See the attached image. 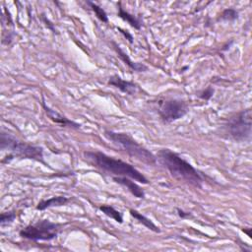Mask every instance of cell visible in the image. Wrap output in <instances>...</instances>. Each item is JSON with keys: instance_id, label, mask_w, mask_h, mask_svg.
I'll use <instances>...</instances> for the list:
<instances>
[{"instance_id": "obj_1", "label": "cell", "mask_w": 252, "mask_h": 252, "mask_svg": "<svg viewBox=\"0 0 252 252\" xmlns=\"http://www.w3.org/2000/svg\"><path fill=\"white\" fill-rule=\"evenodd\" d=\"M86 160L99 170L113 174L115 177H124L133 180L134 182L148 184L149 181L135 167L121 160H116L106 155L100 151H86L84 152Z\"/></svg>"}, {"instance_id": "obj_2", "label": "cell", "mask_w": 252, "mask_h": 252, "mask_svg": "<svg viewBox=\"0 0 252 252\" xmlns=\"http://www.w3.org/2000/svg\"><path fill=\"white\" fill-rule=\"evenodd\" d=\"M159 159L172 177L178 181L185 182L196 187H200L204 182L203 176L195 167L170 149H162L159 152Z\"/></svg>"}, {"instance_id": "obj_3", "label": "cell", "mask_w": 252, "mask_h": 252, "mask_svg": "<svg viewBox=\"0 0 252 252\" xmlns=\"http://www.w3.org/2000/svg\"><path fill=\"white\" fill-rule=\"evenodd\" d=\"M105 137L113 142L115 145L122 149L124 152H126L130 157L149 165L156 164V156L152 154L148 149L143 147L141 144H139L137 141H135L128 134L106 130Z\"/></svg>"}, {"instance_id": "obj_4", "label": "cell", "mask_w": 252, "mask_h": 252, "mask_svg": "<svg viewBox=\"0 0 252 252\" xmlns=\"http://www.w3.org/2000/svg\"><path fill=\"white\" fill-rule=\"evenodd\" d=\"M1 150L10 151L11 155H9L8 161H10L13 158H21V159H32L42 162L44 161V152L43 148L30 145L28 143L22 142L11 136L9 133H1Z\"/></svg>"}, {"instance_id": "obj_5", "label": "cell", "mask_w": 252, "mask_h": 252, "mask_svg": "<svg viewBox=\"0 0 252 252\" xmlns=\"http://www.w3.org/2000/svg\"><path fill=\"white\" fill-rule=\"evenodd\" d=\"M228 132L231 139L236 142H248L251 138L252 114L247 109L233 115L228 123Z\"/></svg>"}, {"instance_id": "obj_6", "label": "cell", "mask_w": 252, "mask_h": 252, "mask_svg": "<svg viewBox=\"0 0 252 252\" xmlns=\"http://www.w3.org/2000/svg\"><path fill=\"white\" fill-rule=\"evenodd\" d=\"M60 229L58 224L48 220H42L36 224L29 225L20 230V236L34 241H48L54 239Z\"/></svg>"}, {"instance_id": "obj_7", "label": "cell", "mask_w": 252, "mask_h": 252, "mask_svg": "<svg viewBox=\"0 0 252 252\" xmlns=\"http://www.w3.org/2000/svg\"><path fill=\"white\" fill-rule=\"evenodd\" d=\"M159 105L160 116L164 122L167 123L181 119L188 112L187 104L182 100H164L160 102Z\"/></svg>"}, {"instance_id": "obj_8", "label": "cell", "mask_w": 252, "mask_h": 252, "mask_svg": "<svg viewBox=\"0 0 252 252\" xmlns=\"http://www.w3.org/2000/svg\"><path fill=\"white\" fill-rule=\"evenodd\" d=\"M109 85L117 88L120 92L127 95H134L137 91V85L133 82L125 81L118 75H114L109 80Z\"/></svg>"}, {"instance_id": "obj_9", "label": "cell", "mask_w": 252, "mask_h": 252, "mask_svg": "<svg viewBox=\"0 0 252 252\" xmlns=\"http://www.w3.org/2000/svg\"><path fill=\"white\" fill-rule=\"evenodd\" d=\"M114 182H115L116 183L126 187V189L136 198L139 199H143L145 197V192L144 190L133 182V180L129 179V178H124V177H115L114 178Z\"/></svg>"}, {"instance_id": "obj_10", "label": "cell", "mask_w": 252, "mask_h": 252, "mask_svg": "<svg viewBox=\"0 0 252 252\" xmlns=\"http://www.w3.org/2000/svg\"><path fill=\"white\" fill-rule=\"evenodd\" d=\"M43 107L45 109V112L46 114L47 115V116L55 123L57 124H60L61 126H64V127H71V128H75V129H79L80 128V124L66 118L65 116L59 115L57 112L51 110L49 107H47L45 102L43 103Z\"/></svg>"}, {"instance_id": "obj_11", "label": "cell", "mask_w": 252, "mask_h": 252, "mask_svg": "<svg viewBox=\"0 0 252 252\" xmlns=\"http://www.w3.org/2000/svg\"><path fill=\"white\" fill-rule=\"evenodd\" d=\"M113 45H114L115 49V51L117 52L119 58H120L130 69H132L133 71H137V72H145V71L148 70V67H147L146 65H144V64H142V63H138V62L132 61V60L130 59V57L128 56V54L125 53V52L121 49V47H120L119 46H117L115 43H113Z\"/></svg>"}, {"instance_id": "obj_12", "label": "cell", "mask_w": 252, "mask_h": 252, "mask_svg": "<svg viewBox=\"0 0 252 252\" xmlns=\"http://www.w3.org/2000/svg\"><path fill=\"white\" fill-rule=\"evenodd\" d=\"M69 199L65 196H55V197H51L47 200H43L41 201L38 205H37V210L40 211H44L46 209L48 208H52V207H60L65 205L66 203H68Z\"/></svg>"}, {"instance_id": "obj_13", "label": "cell", "mask_w": 252, "mask_h": 252, "mask_svg": "<svg viewBox=\"0 0 252 252\" xmlns=\"http://www.w3.org/2000/svg\"><path fill=\"white\" fill-rule=\"evenodd\" d=\"M129 212H130V215H131L136 221H138L140 224H142L143 226H145V227H146L147 229H149L150 230H152V231H154V232H160V228H159L158 226H156L149 218L145 217L144 215H142V214L139 213L138 211L131 209Z\"/></svg>"}, {"instance_id": "obj_14", "label": "cell", "mask_w": 252, "mask_h": 252, "mask_svg": "<svg viewBox=\"0 0 252 252\" xmlns=\"http://www.w3.org/2000/svg\"><path fill=\"white\" fill-rule=\"evenodd\" d=\"M118 17L121 18L122 20L126 21V22H127L131 27H133L134 29H136V30H140V29H141V26H142L141 21H140L137 17H135L134 15H132V14H130L129 12L125 11V10L121 7L120 3H119V5H118Z\"/></svg>"}, {"instance_id": "obj_15", "label": "cell", "mask_w": 252, "mask_h": 252, "mask_svg": "<svg viewBox=\"0 0 252 252\" xmlns=\"http://www.w3.org/2000/svg\"><path fill=\"white\" fill-rule=\"evenodd\" d=\"M100 210L106 215L108 216L109 218L111 219H114L115 222L119 223V224H122L123 223V217H122V214L115 210L113 206H110V205H103L100 207Z\"/></svg>"}, {"instance_id": "obj_16", "label": "cell", "mask_w": 252, "mask_h": 252, "mask_svg": "<svg viewBox=\"0 0 252 252\" xmlns=\"http://www.w3.org/2000/svg\"><path fill=\"white\" fill-rule=\"evenodd\" d=\"M88 4L91 6L92 10L95 12L97 18H98L100 21H102V22H104V23H108V22H109L108 14L106 13V11H105L102 7H100L99 5H97L96 3H93V2H88Z\"/></svg>"}, {"instance_id": "obj_17", "label": "cell", "mask_w": 252, "mask_h": 252, "mask_svg": "<svg viewBox=\"0 0 252 252\" xmlns=\"http://www.w3.org/2000/svg\"><path fill=\"white\" fill-rule=\"evenodd\" d=\"M238 18V12L233 9V8H228V9H225L222 14H221V17L220 19L222 21H227V22H232V21H235L236 19Z\"/></svg>"}, {"instance_id": "obj_18", "label": "cell", "mask_w": 252, "mask_h": 252, "mask_svg": "<svg viewBox=\"0 0 252 252\" xmlns=\"http://www.w3.org/2000/svg\"><path fill=\"white\" fill-rule=\"evenodd\" d=\"M16 219V213L14 211L4 212L0 216V225L4 227L5 225L11 224Z\"/></svg>"}, {"instance_id": "obj_19", "label": "cell", "mask_w": 252, "mask_h": 252, "mask_svg": "<svg viewBox=\"0 0 252 252\" xmlns=\"http://www.w3.org/2000/svg\"><path fill=\"white\" fill-rule=\"evenodd\" d=\"M213 95H214V89L211 88V87H209V88L205 89L204 91H202V92L200 93L199 98L202 99V100H204V101H209V100L213 97Z\"/></svg>"}, {"instance_id": "obj_20", "label": "cell", "mask_w": 252, "mask_h": 252, "mask_svg": "<svg viewBox=\"0 0 252 252\" xmlns=\"http://www.w3.org/2000/svg\"><path fill=\"white\" fill-rule=\"evenodd\" d=\"M119 31H120V33L126 38V40H128V42L130 43V44H133V37L127 32V31H124V30H122V29H118Z\"/></svg>"}, {"instance_id": "obj_21", "label": "cell", "mask_w": 252, "mask_h": 252, "mask_svg": "<svg viewBox=\"0 0 252 252\" xmlns=\"http://www.w3.org/2000/svg\"><path fill=\"white\" fill-rule=\"evenodd\" d=\"M178 212H179V215H180V217L181 218H186V217H188V216H190V213H186V212H184V211H183V210H181V209H178Z\"/></svg>"}, {"instance_id": "obj_22", "label": "cell", "mask_w": 252, "mask_h": 252, "mask_svg": "<svg viewBox=\"0 0 252 252\" xmlns=\"http://www.w3.org/2000/svg\"><path fill=\"white\" fill-rule=\"evenodd\" d=\"M250 230H251V229H248V230H246L245 229H243V231H244L245 233H247V235H248L249 237H251V233H250Z\"/></svg>"}]
</instances>
